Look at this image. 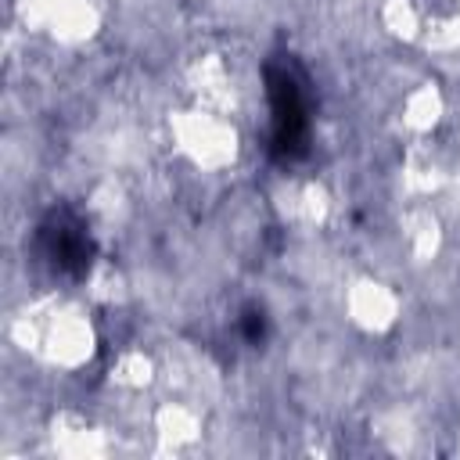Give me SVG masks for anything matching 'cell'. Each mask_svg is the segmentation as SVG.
I'll list each match as a JSON object with an SVG mask.
<instances>
[{"label":"cell","instance_id":"cell-1","mask_svg":"<svg viewBox=\"0 0 460 460\" xmlns=\"http://www.w3.org/2000/svg\"><path fill=\"white\" fill-rule=\"evenodd\" d=\"M270 104H273V129H277V147L295 151L305 140V93L298 86V75L288 68H270Z\"/></svg>","mask_w":460,"mask_h":460},{"label":"cell","instance_id":"cell-2","mask_svg":"<svg viewBox=\"0 0 460 460\" xmlns=\"http://www.w3.org/2000/svg\"><path fill=\"white\" fill-rule=\"evenodd\" d=\"M43 241H47L50 262L61 266V270H79L83 259L90 255V241H86L83 226H75V223L65 219V216H61V219L54 216V223L43 226ZM86 262H90V259H86Z\"/></svg>","mask_w":460,"mask_h":460}]
</instances>
